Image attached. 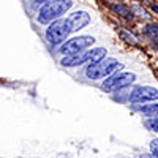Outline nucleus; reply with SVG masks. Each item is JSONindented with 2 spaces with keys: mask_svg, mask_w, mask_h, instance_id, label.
<instances>
[{
  "mask_svg": "<svg viewBox=\"0 0 158 158\" xmlns=\"http://www.w3.org/2000/svg\"><path fill=\"white\" fill-rule=\"evenodd\" d=\"M152 158H158V156H156V155H153V156H152Z\"/></svg>",
  "mask_w": 158,
  "mask_h": 158,
  "instance_id": "nucleus-15",
  "label": "nucleus"
},
{
  "mask_svg": "<svg viewBox=\"0 0 158 158\" xmlns=\"http://www.w3.org/2000/svg\"><path fill=\"white\" fill-rule=\"evenodd\" d=\"M147 33L155 40V41H158V25H155V24L147 25Z\"/></svg>",
  "mask_w": 158,
  "mask_h": 158,
  "instance_id": "nucleus-12",
  "label": "nucleus"
},
{
  "mask_svg": "<svg viewBox=\"0 0 158 158\" xmlns=\"http://www.w3.org/2000/svg\"><path fill=\"white\" fill-rule=\"evenodd\" d=\"M36 5H41V3H46V2H51V0H33Z\"/></svg>",
  "mask_w": 158,
  "mask_h": 158,
  "instance_id": "nucleus-14",
  "label": "nucleus"
},
{
  "mask_svg": "<svg viewBox=\"0 0 158 158\" xmlns=\"http://www.w3.org/2000/svg\"><path fill=\"white\" fill-rule=\"evenodd\" d=\"M106 57V49L104 48H94V49H85L82 52H77V54L73 56H65L62 59V65L63 67H79L82 63H95L100 62L101 59Z\"/></svg>",
  "mask_w": 158,
  "mask_h": 158,
  "instance_id": "nucleus-3",
  "label": "nucleus"
},
{
  "mask_svg": "<svg viewBox=\"0 0 158 158\" xmlns=\"http://www.w3.org/2000/svg\"><path fill=\"white\" fill-rule=\"evenodd\" d=\"M73 6V0H51L46 2L38 13V22L40 24H51L52 21L60 19L70 8Z\"/></svg>",
  "mask_w": 158,
  "mask_h": 158,
  "instance_id": "nucleus-1",
  "label": "nucleus"
},
{
  "mask_svg": "<svg viewBox=\"0 0 158 158\" xmlns=\"http://www.w3.org/2000/svg\"><path fill=\"white\" fill-rule=\"evenodd\" d=\"M136 81V74L135 73H114L111 76H108L103 82V90L112 94V92H118L120 89H125L128 85H131Z\"/></svg>",
  "mask_w": 158,
  "mask_h": 158,
  "instance_id": "nucleus-5",
  "label": "nucleus"
},
{
  "mask_svg": "<svg viewBox=\"0 0 158 158\" xmlns=\"http://www.w3.org/2000/svg\"><path fill=\"white\" fill-rule=\"evenodd\" d=\"M70 33H71V27H70L68 21L57 19V21H52L49 24V27L46 29V40L49 41V44L59 46L67 41Z\"/></svg>",
  "mask_w": 158,
  "mask_h": 158,
  "instance_id": "nucleus-4",
  "label": "nucleus"
},
{
  "mask_svg": "<svg viewBox=\"0 0 158 158\" xmlns=\"http://www.w3.org/2000/svg\"><path fill=\"white\" fill-rule=\"evenodd\" d=\"M150 150H152V153H153V155H156V156H158V138H155V139L150 142Z\"/></svg>",
  "mask_w": 158,
  "mask_h": 158,
  "instance_id": "nucleus-13",
  "label": "nucleus"
},
{
  "mask_svg": "<svg viewBox=\"0 0 158 158\" xmlns=\"http://www.w3.org/2000/svg\"><path fill=\"white\" fill-rule=\"evenodd\" d=\"M95 43V38L94 36H74L71 40H67L63 44H60V54L63 56H73L77 54V52H82L85 49H89L92 44Z\"/></svg>",
  "mask_w": 158,
  "mask_h": 158,
  "instance_id": "nucleus-6",
  "label": "nucleus"
},
{
  "mask_svg": "<svg viewBox=\"0 0 158 158\" xmlns=\"http://www.w3.org/2000/svg\"><path fill=\"white\" fill-rule=\"evenodd\" d=\"M158 100V89L150 85H139L130 92V101L133 103H147Z\"/></svg>",
  "mask_w": 158,
  "mask_h": 158,
  "instance_id": "nucleus-7",
  "label": "nucleus"
},
{
  "mask_svg": "<svg viewBox=\"0 0 158 158\" xmlns=\"http://www.w3.org/2000/svg\"><path fill=\"white\" fill-rule=\"evenodd\" d=\"M144 125L152 133H158V117H149L144 120Z\"/></svg>",
  "mask_w": 158,
  "mask_h": 158,
  "instance_id": "nucleus-10",
  "label": "nucleus"
},
{
  "mask_svg": "<svg viewBox=\"0 0 158 158\" xmlns=\"http://www.w3.org/2000/svg\"><path fill=\"white\" fill-rule=\"evenodd\" d=\"M67 21L71 27V32H77L90 24V15L87 11H74L67 18Z\"/></svg>",
  "mask_w": 158,
  "mask_h": 158,
  "instance_id": "nucleus-8",
  "label": "nucleus"
},
{
  "mask_svg": "<svg viewBox=\"0 0 158 158\" xmlns=\"http://www.w3.org/2000/svg\"><path fill=\"white\" fill-rule=\"evenodd\" d=\"M139 112L146 114L149 117H158V103H150V104H142V106H135Z\"/></svg>",
  "mask_w": 158,
  "mask_h": 158,
  "instance_id": "nucleus-9",
  "label": "nucleus"
},
{
  "mask_svg": "<svg viewBox=\"0 0 158 158\" xmlns=\"http://www.w3.org/2000/svg\"><path fill=\"white\" fill-rule=\"evenodd\" d=\"M111 8H112L114 11H117L120 16H123L125 19H131V18H133V15H131V11H130V10H127L125 6L118 5V3H117V5H111Z\"/></svg>",
  "mask_w": 158,
  "mask_h": 158,
  "instance_id": "nucleus-11",
  "label": "nucleus"
},
{
  "mask_svg": "<svg viewBox=\"0 0 158 158\" xmlns=\"http://www.w3.org/2000/svg\"><path fill=\"white\" fill-rule=\"evenodd\" d=\"M123 65L118 62L117 59H101L100 62H95V63H90V67L85 70V76L89 79H104L114 73H117L118 70H122Z\"/></svg>",
  "mask_w": 158,
  "mask_h": 158,
  "instance_id": "nucleus-2",
  "label": "nucleus"
}]
</instances>
